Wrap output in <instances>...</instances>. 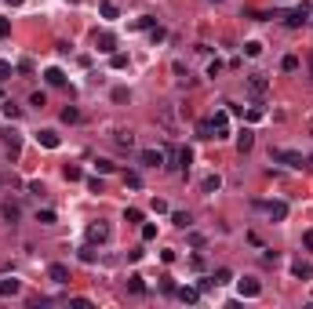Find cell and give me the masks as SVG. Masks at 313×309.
<instances>
[{"label": "cell", "mask_w": 313, "mask_h": 309, "mask_svg": "<svg viewBox=\"0 0 313 309\" xmlns=\"http://www.w3.org/2000/svg\"><path fill=\"white\" fill-rule=\"evenodd\" d=\"M270 156H273L277 164H284V167H295V171H299L302 164H306V156H302V153H295V149H273Z\"/></svg>", "instance_id": "1"}, {"label": "cell", "mask_w": 313, "mask_h": 309, "mask_svg": "<svg viewBox=\"0 0 313 309\" xmlns=\"http://www.w3.org/2000/svg\"><path fill=\"white\" fill-rule=\"evenodd\" d=\"M237 291H241V298H259L262 295V284L255 277H244V280H237Z\"/></svg>", "instance_id": "2"}, {"label": "cell", "mask_w": 313, "mask_h": 309, "mask_svg": "<svg viewBox=\"0 0 313 309\" xmlns=\"http://www.w3.org/2000/svg\"><path fill=\"white\" fill-rule=\"evenodd\" d=\"M0 138H4L7 153H11V160H15V156H18V149H22V135H18L15 127H4V131H0Z\"/></svg>", "instance_id": "3"}, {"label": "cell", "mask_w": 313, "mask_h": 309, "mask_svg": "<svg viewBox=\"0 0 313 309\" xmlns=\"http://www.w3.org/2000/svg\"><path fill=\"white\" fill-rule=\"evenodd\" d=\"M248 91H251L255 98H262L266 91H270V80H266V73H251V77H248Z\"/></svg>", "instance_id": "4"}, {"label": "cell", "mask_w": 313, "mask_h": 309, "mask_svg": "<svg viewBox=\"0 0 313 309\" xmlns=\"http://www.w3.org/2000/svg\"><path fill=\"white\" fill-rule=\"evenodd\" d=\"M306 18H310V4H299L295 11H288V15H284V22H288L291 30H299V26H306Z\"/></svg>", "instance_id": "5"}, {"label": "cell", "mask_w": 313, "mask_h": 309, "mask_svg": "<svg viewBox=\"0 0 313 309\" xmlns=\"http://www.w3.org/2000/svg\"><path fill=\"white\" fill-rule=\"evenodd\" d=\"M106 240H109V226H106V222L88 226V244H106Z\"/></svg>", "instance_id": "6"}, {"label": "cell", "mask_w": 313, "mask_h": 309, "mask_svg": "<svg viewBox=\"0 0 313 309\" xmlns=\"http://www.w3.org/2000/svg\"><path fill=\"white\" fill-rule=\"evenodd\" d=\"M95 48L102 51V55H113L117 51V36L113 33H95Z\"/></svg>", "instance_id": "7"}, {"label": "cell", "mask_w": 313, "mask_h": 309, "mask_svg": "<svg viewBox=\"0 0 313 309\" xmlns=\"http://www.w3.org/2000/svg\"><path fill=\"white\" fill-rule=\"evenodd\" d=\"M36 142H40L44 149H59V131H51V127H44V131H36Z\"/></svg>", "instance_id": "8"}, {"label": "cell", "mask_w": 313, "mask_h": 309, "mask_svg": "<svg viewBox=\"0 0 313 309\" xmlns=\"http://www.w3.org/2000/svg\"><path fill=\"white\" fill-rule=\"evenodd\" d=\"M18 291H22V280H18V277H4V280H0V298H11Z\"/></svg>", "instance_id": "9"}, {"label": "cell", "mask_w": 313, "mask_h": 309, "mask_svg": "<svg viewBox=\"0 0 313 309\" xmlns=\"http://www.w3.org/2000/svg\"><path fill=\"white\" fill-rule=\"evenodd\" d=\"M189 164H193V149H189V146L175 149V164H171V167H179V171H189Z\"/></svg>", "instance_id": "10"}, {"label": "cell", "mask_w": 313, "mask_h": 309, "mask_svg": "<svg viewBox=\"0 0 313 309\" xmlns=\"http://www.w3.org/2000/svg\"><path fill=\"white\" fill-rule=\"evenodd\" d=\"M266 215H270L273 222H284V218H288V204H284V200H270V204H266Z\"/></svg>", "instance_id": "11"}, {"label": "cell", "mask_w": 313, "mask_h": 309, "mask_svg": "<svg viewBox=\"0 0 313 309\" xmlns=\"http://www.w3.org/2000/svg\"><path fill=\"white\" fill-rule=\"evenodd\" d=\"M48 277L55 280V284H69V269L62 266V262H51V266H48Z\"/></svg>", "instance_id": "12"}, {"label": "cell", "mask_w": 313, "mask_h": 309, "mask_svg": "<svg viewBox=\"0 0 313 309\" xmlns=\"http://www.w3.org/2000/svg\"><path fill=\"white\" fill-rule=\"evenodd\" d=\"M139 160H142L146 167H160V164H164V153H160V149H142Z\"/></svg>", "instance_id": "13"}, {"label": "cell", "mask_w": 313, "mask_h": 309, "mask_svg": "<svg viewBox=\"0 0 313 309\" xmlns=\"http://www.w3.org/2000/svg\"><path fill=\"white\" fill-rule=\"evenodd\" d=\"M211 124H215V138H226L229 135V113H215V117H211Z\"/></svg>", "instance_id": "14"}, {"label": "cell", "mask_w": 313, "mask_h": 309, "mask_svg": "<svg viewBox=\"0 0 313 309\" xmlns=\"http://www.w3.org/2000/svg\"><path fill=\"white\" fill-rule=\"evenodd\" d=\"M44 80H48L51 88H62V84H66V73H62L59 65H51V69H44Z\"/></svg>", "instance_id": "15"}, {"label": "cell", "mask_w": 313, "mask_h": 309, "mask_svg": "<svg viewBox=\"0 0 313 309\" xmlns=\"http://www.w3.org/2000/svg\"><path fill=\"white\" fill-rule=\"evenodd\" d=\"M175 295H179V298H182V302H186V306L200 302V287H179V291H175Z\"/></svg>", "instance_id": "16"}, {"label": "cell", "mask_w": 313, "mask_h": 309, "mask_svg": "<svg viewBox=\"0 0 313 309\" xmlns=\"http://www.w3.org/2000/svg\"><path fill=\"white\" fill-rule=\"evenodd\" d=\"M291 273H295L299 280H310V277H313V266H310V262H302V258H299V262H291Z\"/></svg>", "instance_id": "17"}, {"label": "cell", "mask_w": 313, "mask_h": 309, "mask_svg": "<svg viewBox=\"0 0 313 309\" xmlns=\"http://www.w3.org/2000/svg\"><path fill=\"white\" fill-rule=\"evenodd\" d=\"M0 215H4V222H18V215H22V208H18V204H11V200H7L4 208H0Z\"/></svg>", "instance_id": "18"}, {"label": "cell", "mask_w": 313, "mask_h": 309, "mask_svg": "<svg viewBox=\"0 0 313 309\" xmlns=\"http://www.w3.org/2000/svg\"><path fill=\"white\" fill-rule=\"evenodd\" d=\"M171 222H175V226H179V229H189V226H193L189 211H171Z\"/></svg>", "instance_id": "19"}, {"label": "cell", "mask_w": 313, "mask_h": 309, "mask_svg": "<svg viewBox=\"0 0 313 309\" xmlns=\"http://www.w3.org/2000/svg\"><path fill=\"white\" fill-rule=\"evenodd\" d=\"M62 175H66V182H80V179H84V171H80L77 164H66V167H62Z\"/></svg>", "instance_id": "20"}, {"label": "cell", "mask_w": 313, "mask_h": 309, "mask_svg": "<svg viewBox=\"0 0 313 309\" xmlns=\"http://www.w3.org/2000/svg\"><path fill=\"white\" fill-rule=\"evenodd\" d=\"M127 291H131V295H146V284H142V277H139V273L127 277Z\"/></svg>", "instance_id": "21"}, {"label": "cell", "mask_w": 313, "mask_h": 309, "mask_svg": "<svg viewBox=\"0 0 313 309\" xmlns=\"http://www.w3.org/2000/svg\"><path fill=\"white\" fill-rule=\"evenodd\" d=\"M255 146V135L251 131H244V135H237V149H241V153H248V149Z\"/></svg>", "instance_id": "22"}, {"label": "cell", "mask_w": 313, "mask_h": 309, "mask_svg": "<svg viewBox=\"0 0 313 309\" xmlns=\"http://www.w3.org/2000/svg\"><path fill=\"white\" fill-rule=\"evenodd\" d=\"M197 135L200 138H215V124H211V120H200V124H197Z\"/></svg>", "instance_id": "23"}, {"label": "cell", "mask_w": 313, "mask_h": 309, "mask_svg": "<svg viewBox=\"0 0 313 309\" xmlns=\"http://www.w3.org/2000/svg\"><path fill=\"white\" fill-rule=\"evenodd\" d=\"M98 11H102V18H117V15H121L113 0H102V4H98Z\"/></svg>", "instance_id": "24"}, {"label": "cell", "mask_w": 313, "mask_h": 309, "mask_svg": "<svg viewBox=\"0 0 313 309\" xmlns=\"http://www.w3.org/2000/svg\"><path fill=\"white\" fill-rule=\"evenodd\" d=\"M244 55H248V59H259V55H262V44L259 40H248L244 44Z\"/></svg>", "instance_id": "25"}, {"label": "cell", "mask_w": 313, "mask_h": 309, "mask_svg": "<svg viewBox=\"0 0 313 309\" xmlns=\"http://www.w3.org/2000/svg\"><path fill=\"white\" fill-rule=\"evenodd\" d=\"M109 65H113V69H127V55L113 51V55H109Z\"/></svg>", "instance_id": "26"}, {"label": "cell", "mask_w": 313, "mask_h": 309, "mask_svg": "<svg viewBox=\"0 0 313 309\" xmlns=\"http://www.w3.org/2000/svg\"><path fill=\"white\" fill-rule=\"evenodd\" d=\"M62 120H66V124H77V120H80V109L77 106H66V109H62Z\"/></svg>", "instance_id": "27"}, {"label": "cell", "mask_w": 313, "mask_h": 309, "mask_svg": "<svg viewBox=\"0 0 313 309\" xmlns=\"http://www.w3.org/2000/svg\"><path fill=\"white\" fill-rule=\"evenodd\" d=\"M219 185H222V179H219V175H208L204 179V193H219Z\"/></svg>", "instance_id": "28"}, {"label": "cell", "mask_w": 313, "mask_h": 309, "mask_svg": "<svg viewBox=\"0 0 313 309\" xmlns=\"http://www.w3.org/2000/svg\"><path fill=\"white\" fill-rule=\"evenodd\" d=\"M211 280H215V287H219V284H229L233 273H229V269H215V277H211Z\"/></svg>", "instance_id": "29"}, {"label": "cell", "mask_w": 313, "mask_h": 309, "mask_svg": "<svg viewBox=\"0 0 313 309\" xmlns=\"http://www.w3.org/2000/svg\"><path fill=\"white\" fill-rule=\"evenodd\" d=\"M153 22H156V18H150V15H142V18H135V22H131V30H150Z\"/></svg>", "instance_id": "30"}, {"label": "cell", "mask_w": 313, "mask_h": 309, "mask_svg": "<svg viewBox=\"0 0 313 309\" xmlns=\"http://www.w3.org/2000/svg\"><path fill=\"white\" fill-rule=\"evenodd\" d=\"M281 69H284V73H295V69H299V59H295V55H288V59L281 62Z\"/></svg>", "instance_id": "31"}, {"label": "cell", "mask_w": 313, "mask_h": 309, "mask_svg": "<svg viewBox=\"0 0 313 309\" xmlns=\"http://www.w3.org/2000/svg\"><path fill=\"white\" fill-rule=\"evenodd\" d=\"M36 222L40 226H55V211H36Z\"/></svg>", "instance_id": "32"}, {"label": "cell", "mask_w": 313, "mask_h": 309, "mask_svg": "<svg viewBox=\"0 0 313 309\" xmlns=\"http://www.w3.org/2000/svg\"><path fill=\"white\" fill-rule=\"evenodd\" d=\"M30 106H36V109H44V106H48V98H44V91H33V95H30Z\"/></svg>", "instance_id": "33"}, {"label": "cell", "mask_w": 313, "mask_h": 309, "mask_svg": "<svg viewBox=\"0 0 313 309\" xmlns=\"http://www.w3.org/2000/svg\"><path fill=\"white\" fill-rule=\"evenodd\" d=\"M18 113H22V109H18L15 102H4V117H7V120H18Z\"/></svg>", "instance_id": "34"}, {"label": "cell", "mask_w": 313, "mask_h": 309, "mask_svg": "<svg viewBox=\"0 0 313 309\" xmlns=\"http://www.w3.org/2000/svg\"><path fill=\"white\" fill-rule=\"evenodd\" d=\"M142 240H156V226L153 222H142Z\"/></svg>", "instance_id": "35"}, {"label": "cell", "mask_w": 313, "mask_h": 309, "mask_svg": "<svg viewBox=\"0 0 313 309\" xmlns=\"http://www.w3.org/2000/svg\"><path fill=\"white\" fill-rule=\"evenodd\" d=\"M131 142H135V138H131V131H117V146H124V149H127Z\"/></svg>", "instance_id": "36"}, {"label": "cell", "mask_w": 313, "mask_h": 309, "mask_svg": "<svg viewBox=\"0 0 313 309\" xmlns=\"http://www.w3.org/2000/svg\"><path fill=\"white\" fill-rule=\"evenodd\" d=\"M160 291H164V295H175L179 287H175V280H171V277H164V280H160Z\"/></svg>", "instance_id": "37"}, {"label": "cell", "mask_w": 313, "mask_h": 309, "mask_svg": "<svg viewBox=\"0 0 313 309\" xmlns=\"http://www.w3.org/2000/svg\"><path fill=\"white\" fill-rule=\"evenodd\" d=\"M219 73H222V62L211 59V62H208V77H219Z\"/></svg>", "instance_id": "38"}, {"label": "cell", "mask_w": 313, "mask_h": 309, "mask_svg": "<svg viewBox=\"0 0 313 309\" xmlns=\"http://www.w3.org/2000/svg\"><path fill=\"white\" fill-rule=\"evenodd\" d=\"M124 218H127V222H142V211H139V208H127Z\"/></svg>", "instance_id": "39"}, {"label": "cell", "mask_w": 313, "mask_h": 309, "mask_svg": "<svg viewBox=\"0 0 313 309\" xmlns=\"http://www.w3.org/2000/svg\"><path fill=\"white\" fill-rule=\"evenodd\" d=\"M95 167H98V175H109V171H113V167H117V164H113V160H98Z\"/></svg>", "instance_id": "40"}, {"label": "cell", "mask_w": 313, "mask_h": 309, "mask_svg": "<svg viewBox=\"0 0 313 309\" xmlns=\"http://www.w3.org/2000/svg\"><path fill=\"white\" fill-rule=\"evenodd\" d=\"M131 95H127V88H113V102H127Z\"/></svg>", "instance_id": "41"}, {"label": "cell", "mask_w": 313, "mask_h": 309, "mask_svg": "<svg viewBox=\"0 0 313 309\" xmlns=\"http://www.w3.org/2000/svg\"><path fill=\"white\" fill-rule=\"evenodd\" d=\"M124 182L131 185V189H139V185H142V179H139V175H135V171H131V175H124Z\"/></svg>", "instance_id": "42"}, {"label": "cell", "mask_w": 313, "mask_h": 309, "mask_svg": "<svg viewBox=\"0 0 313 309\" xmlns=\"http://www.w3.org/2000/svg\"><path fill=\"white\" fill-rule=\"evenodd\" d=\"M4 36H11V22H7V18H0V40H4Z\"/></svg>", "instance_id": "43"}, {"label": "cell", "mask_w": 313, "mask_h": 309, "mask_svg": "<svg viewBox=\"0 0 313 309\" xmlns=\"http://www.w3.org/2000/svg\"><path fill=\"white\" fill-rule=\"evenodd\" d=\"M88 189L91 193H102V179H88Z\"/></svg>", "instance_id": "44"}, {"label": "cell", "mask_w": 313, "mask_h": 309, "mask_svg": "<svg viewBox=\"0 0 313 309\" xmlns=\"http://www.w3.org/2000/svg\"><path fill=\"white\" fill-rule=\"evenodd\" d=\"M69 306H73V309H91V302H88V298H73Z\"/></svg>", "instance_id": "45"}, {"label": "cell", "mask_w": 313, "mask_h": 309, "mask_svg": "<svg viewBox=\"0 0 313 309\" xmlns=\"http://www.w3.org/2000/svg\"><path fill=\"white\" fill-rule=\"evenodd\" d=\"M11 77V62H0V80H7Z\"/></svg>", "instance_id": "46"}, {"label": "cell", "mask_w": 313, "mask_h": 309, "mask_svg": "<svg viewBox=\"0 0 313 309\" xmlns=\"http://www.w3.org/2000/svg\"><path fill=\"white\" fill-rule=\"evenodd\" d=\"M302 244H306V251H313V229H310V233H302Z\"/></svg>", "instance_id": "47"}, {"label": "cell", "mask_w": 313, "mask_h": 309, "mask_svg": "<svg viewBox=\"0 0 313 309\" xmlns=\"http://www.w3.org/2000/svg\"><path fill=\"white\" fill-rule=\"evenodd\" d=\"M310 80H313V55H310Z\"/></svg>", "instance_id": "48"}, {"label": "cell", "mask_w": 313, "mask_h": 309, "mask_svg": "<svg viewBox=\"0 0 313 309\" xmlns=\"http://www.w3.org/2000/svg\"><path fill=\"white\" fill-rule=\"evenodd\" d=\"M7 4H11V7H18V4H22V0H7Z\"/></svg>", "instance_id": "49"}, {"label": "cell", "mask_w": 313, "mask_h": 309, "mask_svg": "<svg viewBox=\"0 0 313 309\" xmlns=\"http://www.w3.org/2000/svg\"><path fill=\"white\" fill-rule=\"evenodd\" d=\"M306 167H313V156H306Z\"/></svg>", "instance_id": "50"}]
</instances>
